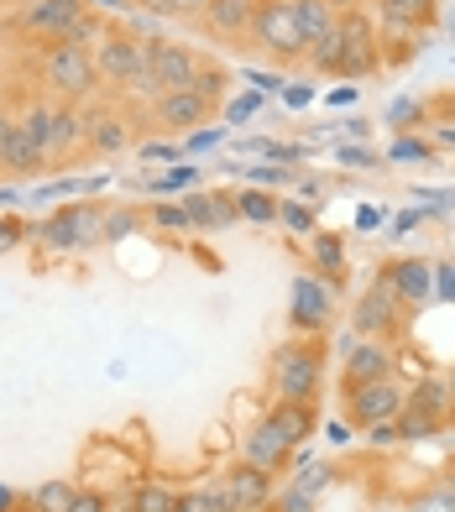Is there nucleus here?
<instances>
[{
    "mask_svg": "<svg viewBox=\"0 0 455 512\" xmlns=\"http://www.w3.org/2000/svg\"><path fill=\"white\" fill-rule=\"evenodd\" d=\"M100 236H105L100 209H74V215L42 225V241H48V246H79V241H100Z\"/></svg>",
    "mask_w": 455,
    "mask_h": 512,
    "instance_id": "f8f14e48",
    "label": "nucleus"
},
{
    "mask_svg": "<svg viewBox=\"0 0 455 512\" xmlns=\"http://www.w3.org/2000/svg\"><path fill=\"white\" fill-rule=\"evenodd\" d=\"M42 79H48L63 100H84V95H95V84H100V68H95V48L79 37H58L48 58H42Z\"/></svg>",
    "mask_w": 455,
    "mask_h": 512,
    "instance_id": "f257e3e1",
    "label": "nucleus"
},
{
    "mask_svg": "<svg viewBox=\"0 0 455 512\" xmlns=\"http://www.w3.org/2000/svg\"><path fill=\"white\" fill-rule=\"evenodd\" d=\"M445 403H450V387L445 382H419V392H414V403H403V413H398V434H435L440 424H445Z\"/></svg>",
    "mask_w": 455,
    "mask_h": 512,
    "instance_id": "1a4fd4ad",
    "label": "nucleus"
},
{
    "mask_svg": "<svg viewBox=\"0 0 455 512\" xmlns=\"http://www.w3.org/2000/svg\"><path fill=\"white\" fill-rule=\"evenodd\" d=\"M314 262H320V272L340 277V267H346V246H340L335 236H314Z\"/></svg>",
    "mask_w": 455,
    "mask_h": 512,
    "instance_id": "c756f323",
    "label": "nucleus"
},
{
    "mask_svg": "<svg viewBox=\"0 0 455 512\" xmlns=\"http://www.w3.org/2000/svg\"><path fill=\"white\" fill-rule=\"evenodd\" d=\"M6 502H11V492H0V512H6Z\"/></svg>",
    "mask_w": 455,
    "mask_h": 512,
    "instance_id": "4c0bfd02",
    "label": "nucleus"
},
{
    "mask_svg": "<svg viewBox=\"0 0 455 512\" xmlns=\"http://www.w3.org/2000/svg\"><path fill=\"white\" fill-rule=\"evenodd\" d=\"M288 455H293V445H288V439L267 424V418H262V424H252V434H246V465H257V471H267V476H272Z\"/></svg>",
    "mask_w": 455,
    "mask_h": 512,
    "instance_id": "4468645a",
    "label": "nucleus"
},
{
    "mask_svg": "<svg viewBox=\"0 0 455 512\" xmlns=\"http://www.w3.org/2000/svg\"><path fill=\"white\" fill-rule=\"evenodd\" d=\"M11 136H16V121H11V115H0V168H6V147H11Z\"/></svg>",
    "mask_w": 455,
    "mask_h": 512,
    "instance_id": "72a5a7b5",
    "label": "nucleus"
},
{
    "mask_svg": "<svg viewBox=\"0 0 455 512\" xmlns=\"http://www.w3.org/2000/svg\"><path fill=\"white\" fill-rule=\"evenodd\" d=\"M152 16H204L210 0H142Z\"/></svg>",
    "mask_w": 455,
    "mask_h": 512,
    "instance_id": "7c9ffc66",
    "label": "nucleus"
},
{
    "mask_svg": "<svg viewBox=\"0 0 455 512\" xmlns=\"http://www.w3.org/2000/svg\"><path fill=\"white\" fill-rule=\"evenodd\" d=\"M84 21V0H42V6L21 11V32L27 37H68Z\"/></svg>",
    "mask_w": 455,
    "mask_h": 512,
    "instance_id": "9b49d317",
    "label": "nucleus"
},
{
    "mask_svg": "<svg viewBox=\"0 0 455 512\" xmlns=\"http://www.w3.org/2000/svg\"><path fill=\"white\" fill-rule=\"evenodd\" d=\"M377 377H393V356L382 351L377 340H367V345H356V351L346 356V392L367 387V382H377Z\"/></svg>",
    "mask_w": 455,
    "mask_h": 512,
    "instance_id": "2eb2a0df",
    "label": "nucleus"
},
{
    "mask_svg": "<svg viewBox=\"0 0 455 512\" xmlns=\"http://www.w3.org/2000/svg\"><path fill=\"white\" fill-rule=\"evenodd\" d=\"M215 89H220L215 74H199L194 89H173V95H163V100H157V126H168V131H189V126H199L204 115H210Z\"/></svg>",
    "mask_w": 455,
    "mask_h": 512,
    "instance_id": "39448f33",
    "label": "nucleus"
},
{
    "mask_svg": "<svg viewBox=\"0 0 455 512\" xmlns=\"http://www.w3.org/2000/svg\"><path fill=\"white\" fill-rule=\"evenodd\" d=\"M231 204H236V220H278V199L272 194H262V189H246V194H231Z\"/></svg>",
    "mask_w": 455,
    "mask_h": 512,
    "instance_id": "393cba45",
    "label": "nucleus"
},
{
    "mask_svg": "<svg viewBox=\"0 0 455 512\" xmlns=\"http://www.w3.org/2000/svg\"><path fill=\"white\" fill-rule=\"evenodd\" d=\"M267 424L278 429L288 445H299V439L314 429V403H283V398H278V408L267 413Z\"/></svg>",
    "mask_w": 455,
    "mask_h": 512,
    "instance_id": "aec40b11",
    "label": "nucleus"
},
{
    "mask_svg": "<svg viewBox=\"0 0 455 512\" xmlns=\"http://www.w3.org/2000/svg\"><path fill=\"white\" fill-rule=\"evenodd\" d=\"M53 121H58V110L53 105H32L27 115H21V136H27V142L42 152V157H53Z\"/></svg>",
    "mask_w": 455,
    "mask_h": 512,
    "instance_id": "412c9836",
    "label": "nucleus"
},
{
    "mask_svg": "<svg viewBox=\"0 0 455 512\" xmlns=\"http://www.w3.org/2000/svg\"><path fill=\"white\" fill-rule=\"evenodd\" d=\"M74 497H79V492H74L68 481H42V486H37V507H42V512H68V507H74Z\"/></svg>",
    "mask_w": 455,
    "mask_h": 512,
    "instance_id": "cd10ccee",
    "label": "nucleus"
},
{
    "mask_svg": "<svg viewBox=\"0 0 455 512\" xmlns=\"http://www.w3.org/2000/svg\"><path fill=\"white\" fill-rule=\"evenodd\" d=\"M95 68L110 84H131L147 68V42L131 37V32H105L100 48H95Z\"/></svg>",
    "mask_w": 455,
    "mask_h": 512,
    "instance_id": "423d86ee",
    "label": "nucleus"
},
{
    "mask_svg": "<svg viewBox=\"0 0 455 512\" xmlns=\"http://www.w3.org/2000/svg\"><path fill=\"white\" fill-rule=\"evenodd\" d=\"M252 32L262 37V48L278 53V58H304V53H309V42H304V32H299V16H293L288 0H257Z\"/></svg>",
    "mask_w": 455,
    "mask_h": 512,
    "instance_id": "20e7f679",
    "label": "nucleus"
},
{
    "mask_svg": "<svg viewBox=\"0 0 455 512\" xmlns=\"http://www.w3.org/2000/svg\"><path fill=\"white\" fill-rule=\"evenodd\" d=\"M184 215L194 225H231L236 220V204H231V194H199V199L184 204Z\"/></svg>",
    "mask_w": 455,
    "mask_h": 512,
    "instance_id": "4be33fe9",
    "label": "nucleus"
},
{
    "mask_svg": "<svg viewBox=\"0 0 455 512\" xmlns=\"http://www.w3.org/2000/svg\"><path fill=\"white\" fill-rule=\"evenodd\" d=\"M320 377H325V361L314 345H283V351L272 356V392H278L283 403H314Z\"/></svg>",
    "mask_w": 455,
    "mask_h": 512,
    "instance_id": "f03ea898",
    "label": "nucleus"
},
{
    "mask_svg": "<svg viewBox=\"0 0 455 512\" xmlns=\"http://www.w3.org/2000/svg\"><path fill=\"white\" fill-rule=\"evenodd\" d=\"M278 215H283V220H288L293 230H309V209H299V204H283Z\"/></svg>",
    "mask_w": 455,
    "mask_h": 512,
    "instance_id": "473e14b6",
    "label": "nucleus"
},
{
    "mask_svg": "<svg viewBox=\"0 0 455 512\" xmlns=\"http://www.w3.org/2000/svg\"><path fill=\"white\" fill-rule=\"evenodd\" d=\"M382 277H388V288L403 298V304H424V298H429V267L424 262H398Z\"/></svg>",
    "mask_w": 455,
    "mask_h": 512,
    "instance_id": "6ab92c4d",
    "label": "nucleus"
},
{
    "mask_svg": "<svg viewBox=\"0 0 455 512\" xmlns=\"http://www.w3.org/2000/svg\"><path fill=\"white\" fill-rule=\"evenodd\" d=\"M388 27H424L435 16V0H377Z\"/></svg>",
    "mask_w": 455,
    "mask_h": 512,
    "instance_id": "b1692460",
    "label": "nucleus"
},
{
    "mask_svg": "<svg viewBox=\"0 0 455 512\" xmlns=\"http://www.w3.org/2000/svg\"><path fill=\"white\" fill-rule=\"evenodd\" d=\"M68 512H105V497H100V492H79Z\"/></svg>",
    "mask_w": 455,
    "mask_h": 512,
    "instance_id": "2f4dec72",
    "label": "nucleus"
},
{
    "mask_svg": "<svg viewBox=\"0 0 455 512\" xmlns=\"http://www.w3.org/2000/svg\"><path fill=\"white\" fill-rule=\"evenodd\" d=\"M372 68H377V27L367 16H340L335 21V74L367 79Z\"/></svg>",
    "mask_w": 455,
    "mask_h": 512,
    "instance_id": "7ed1b4c3",
    "label": "nucleus"
},
{
    "mask_svg": "<svg viewBox=\"0 0 455 512\" xmlns=\"http://www.w3.org/2000/svg\"><path fill=\"white\" fill-rule=\"evenodd\" d=\"M184 220H189V215H184V209H173V204L157 209V225H184Z\"/></svg>",
    "mask_w": 455,
    "mask_h": 512,
    "instance_id": "f704fd0d",
    "label": "nucleus"
},
{
    "mask_svg": "<svg viewBox=\"0 0 455 512\" xmlns=\"http://www.w3.org/2000/svg\"><path fill=\"white\" fill-rule=\"evenodd\" d=\"M325 319H330V288L320 277H299L293 283V324L299 330H320Z\"/></svg>",
    "mask_w": 455,
    "mask_h": 512,
    "instance_id": "ddd939ff",
    "label": "nucleus"
},
{
    "mask_svg": "<svg viewBox=\"0 0 455 512\" xmlns=\"http://www.w3.org/2000/svg\"><path fill=\"white\" fill-rule=\"evenodd\" d=\"M131 512H178V497L168 486H142V492L131 497Z\"/></svg>",
    "mask_w": 455,
    "mask_h": 512,
    "instance_id": "c85d7f7f",
    "label": "nucleus"
},
{
    "mask_svg": "<svg viewBox=\"0 0 455 512\" xmlns=\"http://www.w3.org/2000/svg\"><path fill=\"white\" fill-rule=\"evenodd\" d=\"M42 162H48V157H42V152H37V147L27 142V136H21V126H16L11 147H6V168H16V173H37Z\"/></svg>",
    "mask_w": 455,
    "mask_h": 512,
    "instance_id": "bb28decb",
    "label": "nucleus"
},
{
    "mask_svg": "<svg viewBox=\"0 0 455 512\" xmlns=\"http://www.w3.org/2000/svg\"><path fill=\"white\" fill-rule=\"evenodd\" d=\"M398 413H403V387L393 377H377V382L351 392V424L377 429V424H393Z\"/></svg>",
    "mask_w": 455,
    "mask_h": 512,
    "instance_id": "0eeeda50",
    "label": "nucleus"
},
{
    "mask_svg": "<svg viewBox=\"0 0 455 512\" xmlns=\"http://www.w3.org/2000/svg\"><path fill=\"white\" fill-rule=\"evenodd\" d=\"M204 21H210V32H220V37H241V32H252V21H257V0H210Z\"/></svg>",
    "mask_w": 455,
    "mask_h": 512,
    "instance_id": "f3484780",
    "label": "nucleus"
},
{
    "mask_svg": "<svg viewBox=\"0 0 455 512\" xmlns=\"http://www.w3.org/2000/svg\"><path fill=\"white\" fill-rule=\"evenodd\" d=\"M89 147L121 152L126 147V121H116V115H95V121H89Z\"/></svg>",
    "mask_w": 455,
    "mask_h": 512,
    "instance_id": "a878e982",
    "label": "nucleus"
},
{
    "mask_svg": "<svg viewBox=\"0 0 455 512\" xmlns=\"http://www.w3.org/2000/svg\"><path fill=\"white\" fill-rule=\"evenodd\" d=\"M288 6H293V16H299V32H304L309 48H314V42H325L335 32V21H340L330 0H288Z\"/></svg>",
    "mask_w": 455,
    "mask_h": 512,
    "instance_id": "a211bd4d",
    "label": "nucleus"
},
{
    "mask_svg": "<svg viewBox=\"0 0 455 512\" xmlns=\"http://www.w3.org/2000/svg\"><path fill=\"white\" fill-rule=\"evenodd\" d=\"M147 68L163 95H173V89H194L199 79V58L189 48H178V42H147Z\"/></svg>",
    "mask_w": 455,
    "mask_h": 512,
    "instance_id": "6e6552de",
    "label": "nucleus"
},
{
    "mask_svg": "<svg viewBox=\"0 0 455 512\" xmlns=\"http://www.w3.org/2000/svg\"><path fill=\"white\" fill-rule=\"evenodd\" d=\"M84 142H89V121L79 110H58V121H53V157H68Z\"/></svg>",
    "mask_w": 455,
    "mask_h": 512,
    "instance_id": "5701e85b",
    "label": "nucleus"
},
{
    "mask_svg": "<svg viewBox=\"0 0 455 512\" xmlns=\"http://www.w3.org/2000/svg\"><path fill=\"white\" fill-rule=\"evenodd\" d=\"M225 512H252L267 502V471H257V465H241V471H231V481H225Z\"/></svg>",
    "mask_w": 455,
    "mask_h": 512,
    "instance_id": "dca6fc26",
    "label": "nucleus"
},
{
    "mask_svg": "<svg viewBox=\"0 0 455 512\" xmlns=\"http://www.w3.org/2000/svg\"><path fill=\"white\" fill-rule=\"evenodd\" d=\"M403 298L388 288V277H377V283H372V293L367 298H361V304H356V330H377V335H393L398 330V324H403Z\"/></svg>",
    "mask_w": 455,
    "mask_h": 512,
    "instance_id": "9d476101",
    "label": "nucleus"
},
{
    "mask_svg": "<svg viewBox=\"0 0 455 512\" xmlns=\"http://www.w3.org/2000/svg\"><path fill=\"white\" fill-rule=\"evenodd\" d=\"M16 6H21V11H32V6H42V0H16Z\"/></svg>",
    "mask_w": 455,
    "mask_h": 512,
    "instance_id": "c9c22d12",
    "label": "nucleus"
},
{
    "mask_svg": "<svg viewBox=\"0 0 455 512\" xmlns=\"http://www.w3.org/2000/svg\"><path fill=\"white\" fill-rule=\"evenodd\" d=\"M283 512H304V502H288V507H283Z\"/></svg>",
    "mask_w": 455,
    "mask_h": 512,
    "instance_id": "e433bc0d",
    "label": "nucleus"
}]
</instances>
